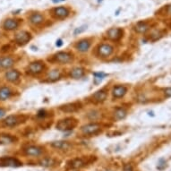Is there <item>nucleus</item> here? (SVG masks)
I'll use <instances>...</instances> for the list:
<instances>
[{
	"instance_id": "a211bd4d",
	"label": "nucleus",
	"mask_w": 171,
	"mask_h": 171,
	"mask_svg": "<svg viewBox=\"0 0 171 171\" xmlns=\"http://www.w3.org/2000/svg\"><path fill=\"white\" fill-rule=\"evenodd\" d=\"M127 92V87L125 85H116L112 89V96L114 99H121Z\"/></svg>"
},
{
	"instance_id": "b1692460",
	"label": "nucleus",
	"mask_w": 171,
	"mask_h": 171,
	"mask_svg": "<svg viewBox=\"0 0 171 171\" xmlns=\"http://www.w3.org/2000/svg\"><path fill=\"white\" fill-rule=\"evenodd\" d=\"M15 61L11 56H5V58H1L0 59V68H10L13 65H15Z\"/></svg>"
},
{
	"instance_id": "ddd939ff",
	"label": "nucleus",
	"mask_w": 171,
	"mask_h": 171,
	"mask_svg": "<svg viewBox=\"0 0 171 171\" xmlns=\"http://www.w3.org/2000/svg\"><path fill=\"white\" fill-rule=\"evenodd\" d=\"M90 161L88 160V158H76L74 160H71L67 163V167L70 169H79L86 166Z\"/></svg>"
},
{
	"instance_id": "4468645a",
	"label": "nucleus",
	"mask_w": 171,
	"mask_h": 171,
	"mask_svg": "<svg viewBox=\"0 0 171 171\" xmlns=\"http://www.w3.org/2000/svg\"><path fill=\"white\" fill-rule=\"evenodd\" d=\"M108 98V91L106 89H101L91 96V101L94 103H102Z\"/></svg>"
},
{
	"instance_id": "6e6552de",
	"label": "nucleus",
	"mask_w": 171,
	"mask_h": 171,
	"mask_svg": "<svg viewBox=\"0 0 171 171\" xmlns=\"http://www.w3.org/2000/svg\"><path fill=\"white\" fill-rule=\"evenodd\" d=\"M107 38L112 41H118L124 34V30L119 27H113L107 31Z\"/></svg>"
},
{
	"instance_id": "7c9ffc66",
	"label": "nucleus",
	"mask_w": 171,
	"mask_h": 171,
	"mask_svg": "<svg viewBox=\"0 0 171 171\" xmlns=\"http://www.w3.org/2000/svg\"><path fill=\"white\" fill-rule=\"evenodd\" d=\"M86 29H87V25H82V26H81V27H78V28H76V29L74 31V34H75V35L81 34V33H82L84 31H86Z\"/></svg>"
},
{
	"instance_id": "1a4fd4ad",
	"label": "nucleus",
	"mask_w": 171,
	"mask_h": 171,
	"mask_svg": "<svg viewBox=\"0 0 171 171\" xmlns=\"http://www.w3.org/2000/svg\"><path fill=\"white\" fill-rule=\"evenodd\" d=\"M23 163L13 157H2L0 158V167H21Z\"/></svg>"
},
{
	"instance_id": "473e14b6",
	"label": "nucleus",
	"mask_w": 171,
	"mask_h": 171,
	"mask_svg": "<svg viewBox=\"0 0 171 171\" xmlns=\"http://www.w3.org/2000/svg\"><path fill=\"white\" fill-rule=\"evenodd\" d=\"M165 11H166V15H171V4L167 6L166 7H164Z\"/></svg>"
},
{
	"instance_id": "72a5a7b5",
	"label": "nucleus",
	"mask_w": 171,
	"mask_h": 171,
	"mask_svg": "<svg viewBox=\"0 0 171 171\" xmlns=\"http://www.w3.org/2000/svg\"><path fill=\"white\" fill-rule=\"evenodd\" d=\"M164 93L167 97H171V88H167L164 91Z\"/></svg>"
},
{
	"instance_id": "4c0bfd02",
	"label": "nucleus",
	"mask_w": 171,
	"mask_h": 171,
	"mask_svg": "<svg viewBox=\"0 0 171 171\" xmlns=\"http://www.w3.org/2000/svg\"><path fill=\"white\" fill-rule=\"evenodd\" d=\"M0 59H1V58H0Z\"/></svg>"
},
{
	"instance_id": "e433bc0d",
	"label": "nucleus",
	"mask_w": 171,
	"mask_h": 171,
	"mask_svg": "<svg viewBox=\"0 0 171 171\" xmlns=\"http://www.w3.org/2000/svg\"><path fill=\"white\" fill-rule=\"evenodd\" d=\"M62 40L61 39H58V40H56V46L58 47H60V46H62Z\"/></svg>"
},
{
	"instance_id": "6ab92c4d",
	"label": "nucleus",
	"mask_w": 171,
	"mask_h": 171,
	"mask_svg": "<svg viewBox=\"0 0 171 171\" xmlns=\"http://www.w3.org/2000/svg\"><path fill=\"white\" fill-rule=\"evenodd\" d=\"M51 146L59 151H68L73 147L72 144L66 141H56L51 142Z\"/></svg>"
},
{
	"instance_id": "4be33fe9",
	"label": "nucleus",
	"mask_w": 171,
	"mask_h": 171,
	"mask_svg": "<svg viewBox=\"0 0 171 171\" xmlns=\"http://www.w3.org/2000/svg\"><path fill=\"white\" fill-rule=\"evenodd\" d=\"M20 72L18 70H9L6 73L5 77L10 82H16L20 79Z\"/></svg>"
},
{
	"instance_id": "9b49d317",
	"label": "nucleus",
	"mask_w": 171,
	"mask_h": 171,
	"mask_svg": "<svg viewBox=\"0 0 171 171\" xmlns=\"http://www.w3.org/2000/svg\"><path fill=\"white\" fill-rule=\"evenodd\" d=\"M23 152L25 155L30 157H39L43 154L44 149L38 145H29L23 149Z\"/></svg>"
},
{
	"instance_id": "f8f14e48",
	"label": "nucleus",
	"mask_w": 171,
	"mask_h": 171,
	"mask_svg": "<svg viewBox=\"0 0 171 171\" xmlns=\"http://www.w3.org/2000/svg\"><path fill=\"white\" fill-rule=\"evenodd\" d=\"M62 77V71L60 69L55 68L52 70H49V72H47L45 75V82H55L56 81H58Z\"/></svg>"
},
{
	"instance_id": "f257e3e1",
	"label": "nucleus",
	"mask_w": 171,
	"mask_h": 171,
	"mask_svg": "<svg viewBox=\"0 0 171 171\" xmlns=\"http://www.w3.org/2000/svg\"><path fill=\"white\" fill-rule=\"evenodd\" d=\"M73 60H74L73 55L66 51H59L58 53H56L49 59V61L53 63L59 64V65H66V64L73 62Z\"/></svg>"
},
{
	"instance_id": "39448f33",
	"label": "nucleus",
	"mask_w": 171,
	"mask_h": 171,
	"mask_svg": "<svg viewBox=\"0 0 171 171\" xmlns=\"http://www.w3.org/2000/svg\"><path fill=\"white\" fill-rule=\"evenodd\" d=\"M102 129V125L99 123H90L81 127V132L84 135H93L99 133Z\"/></svg>"
},
{
	"instance_id": "7ed1b4c3",
	"label": "nucleus",
	"mask_w": 171,
	"mask_h": 171,
	"mask_svg": "<svg viewBox=\"0 0 171 171\" xmlns=\"http://www.w3.org/2000/svg\"><path fill=\"white\" fill-rule=\"evenodd\" d=\"M76 125L77 120L75 118H66L65 119L59 120V122L56 124V129L63 132H67L73 130Z\"/></svg>"
},
{
	"instance_id": "393cba45",
	"label": "nucleus",
	"mask_w": 171,
	"mask_h": 171,
	"mask_svg": "<svg viewBox=\"0 0 171 171\" xmlns=\"http://www.w3.org/2000/svg\"><path fill=\"white\" fill-rule=\"evenodd\" d=\"M134 29L137 33H145L150 30V24L146 22H139L135 24Z\"/></svg>"
},
{
	"instance_id": "f03ea898",
	"label": "nucleus",
	"mask_w": 171,
	"mask_h": 171,
	"mask_svg": "<svg viewBox=\"0 0 171 171\" xmlns=\"http://www.w3.org/2000/svg\"><path fill=\"white\" fill-rule=\"evenodd\" d=\"M46 69V65L44 62L42 61H34L32 62L30 65H28L26 67V73L30 75H40L41 73L44 72V70Z\"/></svg>"
},
{
	"instance_id": "5701e85b",
	"label": "nucleus",
	"mask_w": 171,
	"mask_h": 171,
	"mask_svg": "<svg viewBox=\"0 0 171 171\" xmlns=\"http://www.w3.org/2000/svg\"><path fill=\"white\" fill-rule=\"evenodd\" d=\"M127 115V111L125 108H122V107H119V108H117L113 112V118L114 120L116 121H119V120H122L124 119Z\"/></svg>"
},
{
	"instance_id": "0eeeda50",
	"label": "nucleus",
	"mask_w": 171,
	"mask_h": 171,
	"mask_svg": "<svg viewBox=\"0 0 171 171\" xmlns=\"http://www.w3.org/2000/svg\"><path fill=\"white\" fill-rule=\"evenodd\" d=\"M114 47L108 43L99 44L97 48V56L101 58H108L113 54Z\"/></svg>"
},
{
	"instance_id": "423d86ee",
	"label": "nucleus",
	"mask_w": 171,
	"mask_h": 171,
	"mask_svg": "<svg viewBox=\"0 0 171 171\" xmlns=\"http://www.w3.org/2000/svg\"><path fill=\"white\" fill-rule=\"evenodd\" d=\"M28 118L27 116H16V115H11L8 116L4 121L3 125L6 127H13L20 125L23 122H25V120Z\"/></svg>"
},
{
	"instance_id": "a878e982",
	"label": "nucleus",
	"mask_w": 171,
	"mask_h": 171,
	"mask_svg": "<svg viewBox=\"0 0 171 171\" xmlns=\"http://www.w3.org/2000/svg\"><path fill=\"white\" fill-rule=\"evenodd\" d=\"M39 164L42 167H51L56 165V161L55 159L50 158V157H45V158H42L39 161Z\"/></svg>"
},
{
	"instance_id": "f704fd0d",
	"label": "nucleus",
	"mask_w": 171,
	"mask_h": 171,
	"mask_svg": "<svg viewBox=\"0 0 171 171\" xmlns=\"http://www.w3.org/2000/svg\"><path fill=\"white\" fill-rule=\"evenodd\" d=\"M6 115V110L3 108H0V118H2Z\"/></svg>"
},
{
	"instance_id": "cd10ccee",
	"label": "nucleus",
	"mask_w": 171,
	"mask_h": 171,
	"mask_svg": "<svg viewBox=\"0 0 171 171\" xmlns=\"http://www.w3.org/2000/svg\"><path fill=\"white\" fill-rule=\"evenodd\" d=\"M16 141V138L9 134H0V144H11Z\"/></svg>"
},
{
	"instance_id": "dca6fc26",
	"label": "nucleus",
	"mask_w": 171,
	"mask_h": 171,
	"mask_svg": "<svg viewBox=\"0 0 171 171\" xmlns=\"http://www.w3.org/2000/svg\"><path fill=\"white\" fill-rule=\"evenodd\" d=\"M91 46V41L89 39H82L76 42L75 48L81 53H86Z\"/></svg>"
},
{
	"instance_id": "c756f323",
	"label": "nucleus",
	"mask_w": 171,
	"mask_h": 171,
	"mask_svg": "<svg viewBox=\"0 0 171 171\" xmlns=\"http://www.w3.org/2000/svg\"><path fill=\"white\" fill-rule=\"evenodd\" d=\"M93 75H94V79L97 81L98 80V82H101V80H103L106 76H107V75L106 74H104V73H102V72H101V73H94L93 74Z\"/></svg>"
},
{
	"instance_id": "bb28decb",
	"label": "nucleus",
	"mask_w": 171,
	"mask_h": 171,
	"mask_svg": "<svg viewBox=\"0 0 171 171\" xmlns=\"http://www.w3.org/2000/svg\"><path fill=\"white\" fill-rule=\"evenodd\" d=\"M12 90L9 87L4 86L0 88V101H6L7 99H9L12 96Z\"/></svg>"
},
{
	"instance_id": "2eb2a0df",
	"label": "nucleus",
	"mask_w": 171,
	"mask_h": 171,
	"mask_svg": "<svg viewBox=\"0 0 171 171\" xmlns=\"http://www.w3.org/2000/svg\"><path fill=\"white\" fill-rule=\"evenodd\" d=\"M45 22V16L39 12H35L29 16V23L33 26H39Z\"/></svg>"
},
{
	"instance_id": "c9c22d12",
	"label": "nucleus",
	"mask_w": 171,
	"mask_h": 171,
	"mask_svg": "<svg viewBox=\"0 0 171 171\" xmlns=\"http://www.w3.org/2000/svg\"><path fill=\"white\" fill-rule=\"evenodd\" d=\"M65 0H51V2L53 4H58V3H61V2H65Z\"/></svg>"
},
{
	"instance_id": "412c9836",
	"label": "nucleus",
	"mask_w": 171,
	"mask_h": 171,
	"mask_svg": "<svg viewBox=\"0 0 171 171\" xmlns=\"http://www.w3.org/2000/svg\"><path fill=\"white\" fill-rule=\"evenodd\" d=\"M82 108V104L80 102H74V103H69L64 106H61L59 108L63 111V112H66V113H74L77 110H79Z\"/></svg>"
},
{
	"instance_id": "f3484780",
	"label": "nucleus",
	"mask_w": 171,
	"mask_h": 171,
	"mask_svg": "<svg viewBox=\"0 0 171 171\" xmlns=\"http://www.w3.org/2000/svg\"><path fill=\"white\" fill-rule=\"evenodd\" d=\"M20 25V20H17V19H13V18H9V19H6L4 23H3V29L6 30V31H15L16 30L17 28L19 27Z\"/></svg>"
},
{
	"instance_id": "c85d7f7f",
	"label": "nucleus",
	"mask_w": 171,
	"mask_h": 171,
	"mask_svg": "<svg viewBox=\"0 0 171 171\" xmlns=\"http://www.w3.org/2000/svg\"><path fill=\"white\" fill-rule=\"evenodd\" d=\"M88 118L91 121H96L98 120L99 118H101V114H99V111L97 110H91L89 113H88V115H87Z\"/></svg>"
},
{
	"instance_id": "aec40b11",
	"label": "nucleus",
	"mask_w": 171,
	"mask_h": 171,
	"mask_svg": "<svg viewBox=\"0 0 171 171\" xmlns=\"http://www.w3.org/2000/svg\"><path fill=\"white\" fill-rule=\"evenodd\" d=\"M69 77L72 79H81L85 75V69L82 67H74L69 71Z\"/></svg>"
},
{
	"instance_id": "2f4dec72",
	"label": "nucleus",
	"mask_w": 171,
	"mask_h": 171,
	"mask_svg": "<svg viewBox=\"0 0 171 171\" xmlns=\"http://www.w3.org/2000/svg\"><path fill=\"white\" fill-rule=\"evenodd\" d=\"M123 171H134V167H133L132 164H129V163L125 164L124 167H123Z\"/></svg>"
},
{
	"instance_id": "9d476101",
	"label": "nucleus",
	"mask_w": 171,
	"mask_h": 171,
	"mask_svg": "<svg viewBox=\"0 0 171 171\" xmlns=\"http://www.w3.org/2000/svg\"><path fill=\"white\" fill-rule=\"evenodd\" d=\"M32 39V35L26 31H21L15 36V41L20 46H24Z\"/></svg>"
},
{
	"instance_id": "20e7f679",
	"label": "nucleus",
	"mask_w": 171,
	"mask_h": 171,
	"mask_svg": "<svg viewBox=\"0 0 171 171\" xmlns=\"http://www.w3.org/2000/svg\"><path fill=\"white\" fill-rule=\"evenodd\" d=\"M70 13H71L70 8L67 6H64L54 7L51 10V15L56 20L66 19L70 15Z\"/></svg>"
}]
</instances>
